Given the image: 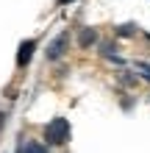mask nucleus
<instances>
[{
    "mask_svg": "<svg viewBox=\"0 0 150 153\" xmlns=\"http://www.w3.org/2000/svg\"><path fill=\"white\" fill-rule=\"evenodd\" d=\"M69 120H64V117H56V120H50L45 125V139L47 145H64V142L69 139Z\"/></svg>",
    "mask_w": 150,
    "mask_h": 153,
    "instance_id": "nucleus-1",
    "label": "nucleus"
},
{
    "mask_svg": "<svg viewBox=\"0 0 150 153\" xmlns=\"http://www.w3.org/2000/svg\"><path fill=\"white\" fill-rule=\"evenodd\" d=\"M67 42H69V33H58V36L50 42V48H47V59L50 61L61 59V56H64V50H67Z\"/></svg>",
    "mask_w": 150,
    "mask_h": 153,
    "instance_id": "nucleus-2",
    "label": "nucleus"
},
{
    "mask_svg": "<svg viewBox=\"0 0 150 153\" xmlns=\"http://www.w3.org/2000/svg\"><path fill=\"white\" fill-rule=\"evenodd\" d=\"M33 50H36V42H33V39H25V42L20 45V50H17V64H20V67H25V64L31 61Z\"/></svg>",
    "mask_w": 150,
    "mask_h": 153,
    "instance_id": "nucleus-3",
    "label": "nucleus"
},
{
    "mask_svg": "<svg viewBox=\"0 0 150 153\" xmlns=\"http://www.w3.org/2000/svg\"><path fill=\"white\" fill-rule=\"evenodd\" d=\"M95 42H98V31L95 28H83L81 36H78V45H81V48H89V45H95Z\"/></svg>",
    "mask_w": 150,
    "mask_h": 153,
    "instance_id": "nucleus-4",
    "label": "nucleus"
},
{
    "mask_svg": "<svg viewBox=\"0 0 150 153\" xmlns=\"http://www.w3.org/2000/svg\"><path fill=\"white\" fill-rule=\"evenodd\" d=\"M22 153H47V145H42V142H25Z\"/></svg>",
    "mask_w": 150,
    "mask_h": 153,
    "instance_id": "nucleus-5",
    "label": "nucleus"
},
{
    "mask_svg": "<svg viewBox=\"0 0 150 153\" xmlns=\"http://www.w3.org/2000/svg\"><path fill=\"white\" fill-rule=\"evenodd\" d=\"M136 70H139V75H142V78L150 81V64H145V61H136Z\"/></svg>",
    "mask_w": 150,
    "mask_h": 153,
    "instance_id": "nucleus-6",
    "label": "nucleus"
},
{
    "mask_svg": "<svg viewBox=\"0 0 150 153\" xmlns=\"http://www.w3.org/2000/svg\"><path fill=\"white\" fill-rule=\"evenodd\" d=\"M117 33H120V36H131V33H134V25H120Z\"/></svg>",
    "mask_w": 150,
    "mask_h": 153,
    "instance_id": "nucleus-7",
    "label": "nucleus"
},
{
    "mask_svg": "<svg viewBox=\"0 0 150 153\" xmlns=\"http://www.w3.org/2000/svg\"><path fill=\"white\" fill-rule=\"evenodd\" d=\"M3 125H6V114L0 111V131H3Z\"/></svg>",
    "mask_w": 150,
    "mask_h": 153,
    "instance_id": "nucleus-8",
    "label": "nucleus"
},
{
    "mask_svg": "<svg viewBox=\"0 0 150 153\" xmlns=\"http://www.w3.org/2000/svg\"><path fill=\"white\" fill-rule=\"evenodd\" d=\"M67 3H69V0H58V6H67Z\"/></svg>",
    "mask_w": 150,
    "mask_h": 153,
    "instance_id": "nucleus-9",
    "label": "nucleus"
}]
</instances>
